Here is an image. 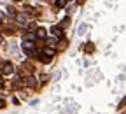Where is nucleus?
<instances>
[{"label": "nucleus", "instance_id": "39448f33", "mask_svg": "<svg viewBox=\"0 0 126 114\" xmlns=\"http://www.w3.org/2000/svg\"><path fill=\"white\" fill-rule=\"evenodd\" d=\"M35 35H37L39 39H46V37H47V32H46V28H37Z\"/></svg>", "mask_w": 126, "mask_h": 114}, {"label": "nucleus", "instance_id": "ddd939ff", "mask_svg": "<svg viewBox=\"0 0 126 114\" xmlns=\"http://www.w3.org/2000/svg\"><path fill=\"white\" fill-rule=\"evenodd\" d=\"M86 30H88V26H86V25H81V28H79V34H84Z\"/></svg>", "mask_w": 126, "mask_h": 114}, {"label": "nucleus", "instance_id": "4468645a", "mask_svg": "<svg viewBox=\"0 0 126 114\" xmlns=\"http://www.w3.org/2000/svg\"><path fill=\"white\" fill-rule=\"evenodd\" d=\"M28 28L33 32V30H37V25H35V23H30V25H28Z\"/></svg>", "mask_w": 126, "mask_h": 114}, {"label": "nucleus", "instance_id": "2eb2a0df", "mask_svg": "<svg viewBox=\"0 0 126 114\" xmlns=\"http://www.w3.org/2000/svg\"><path fill=\"white\" fill-rule=\"evenodd\" d=\"M84 47H86V49H88V51H89V53H91V51H93V44H88V46H84Z\"/></svg>", "mask_w": 126, "mask_h": 114}, {"label": "nucleus", "instance_id": "1a4fd4ad", "mask_svg": "<svg viewBox=\"0 0 126 114\" xmlns=\"http://www.w3.org/2000/svg\"><path fill=\"white\" fill-rule=\"evenodd\" d=\"M65 4H67V0H56V7H58V9H63V7H65Z\"/></svg>", "mask_w": 126, "mask_h": 114}, {"label": "nucleus", "instance_id": "a211bd4d", "mask_svg": "<svg viewBox=\"0 0 126 114\" xmlns=\"http://www.w3.org/2000/svg\"><path fill=\"white\" fill-rule=\"evenodd\" d=\"M2 40H4V39H2V35H0V44H2Z\"/></svg>", "mask_w": 126, "mask_h": 114}, {"label": "nucleus", "instance_id": "dca6fc26", "mask_svg": "<svg viewBox=\"0 0 126 114\" xmlns=\"http://www.w3.org/2000/svg\"><path fill=\"white\" fill-rule=\"evenodd\" d=\"M7 11H9V14H14V7H11V5H9V7H7Z\"/></svg>", "mask_w": 126, "mask_h": 114}, {"label": "nucleus", "instance_id": "0eeeda50", "mask_svg": "<svg viewBox=\"0 0 126 114\" xmlns=\"http://www.w3.org/2000/svg\"><path fill=\"white\" fill-rule=\"evenodd\" d=\"M35 37H37V35L33 34V32H28V34L25 35V40H30V42H33V40H35Z\"/></svg>", "mask_w": 126, "mask_h": 114}, {"label": "nucleus", "instance_id": "7ed1b4c3", "mask_svg": "<svg viewBox=\"0 0 126 114\" xmlns=\"http://www.w3.org/2000/svg\"><path fill=\"white\" fill-rule=\"evenodd\" d=\"M16 21H18V25H21V26H25L26 23H28V16L26 14H16Z\"/></svg>", "mask_w": 126, "mask_h": 114}, {"label": "nucleus", "instance_id": "f3484780", "mask_svg": "<svg viewBox=\"0 0 126 114\" xmlns=\"http://www.w3.org/2000/svg\"><path fill=\"white\" fill-rule=\"evenodd\" d=\"M2 107H5V102H4V100H0V109H2Z\"/></svg>", "mask_w": 126, "mask_h": 114}, {"label": "nucleus", "instance_id": "f257e3e1", "mask_svg": "<svg viewBox=\"0 0 126 114\" xmlns=\"http://www.w3.org/2000/svg\"><path fill=\"white\" fill-rule=\"evenodd\" d=\"M0 69H2V74L4 76H11L14 72L12 63H9V61H0Z\"/></svg>", "mask_w": 126, "mask_h": 114}, {"label": "nucleus", "instance_id": "9b49d317", "mask_svg": "<svg viewBox=\"0 0 126 114\" xmlns=\"http://www.w3.org/2000/svg\"><path fill=\"white\" fill-rule=\"evenodd\" d=\"M44 55H46L47 58H51V56H54V49H49V47H47V49L44 51Z\"/></svg>", "mask_w": 126, "mask_h": 114}, {"label": "nucleus", "instance_id": "6e6552de", "mask_svg": "<svg viewBox=\"0 0 126 114\" xmlns=\"http://www.w3.org/2000/svg\"><path fill=\"white\" fill-rule=\"evenodd\" d=\"M46 42H47V46H49V49H51V47H54V46H58V40H56V39H47Z\"/></svg>", "mask_w": 126, "mask_h": 114}, {"label": "nucleus", "instance_id": "f03ea898", "mask_svg": "<svg viewBox=\"0 0 126 114\" xmlns=\"http://www.w3.org/2000/svg\"><path fill=\"white\" fill-rule=\"evenodd\" d=\"M23 49H25V53H33V49H35V44L33 42H30V40H23Z\"/></svg>", "mask_w": 126, "mask_h": 114}, {"label": "nucleus", "instance_id": "9d476101", "mask_svg": "<svg viewBox=\"0 0 126 114\" xmlns=\"http://www.w3.org/2000/svg\"><path fill=\"white\" fill-rule=\"evenodd\" d=\"M58 47H60V49H65V47H67V40H65V39H60Z\"/></svg>", "mask_w": 126, "mask_h": 114}, {"label": "nucleus", "instance_id": "20e7f679", "mask_svg": "<svg viewBox=\"0 0 126 114\" xmlns=\"http://www.w3.org/2000/svg\"><path fill=\"white\" fill-rule=\"evenodd\" d=\"M51 32H53V35L56 37V40L63 37V32H61V28H60V26H53V28H51Z\"/></svg>", "mask_w": 126, "mask_h": 114}, {"label": "nucleus", "instance_id": "423d86ee", "mask_svg": "<svg viewBox=\"0 0 126 114\" xmlns=\"http://www.w3.org/2000/svg\"><path fill=\"white\" fill-rule=\"evenodd\" d=\"M25 84H28V86H32V88H33V86H35V79L32 77V76H28V77L25 79Z\"/></svg>", "mask_w": 126, "mask_h": 114}, {"label": "nucleus", "instance_id": "f8f14e48", "mask_svg": "<svg viewBox=\"0 0 126 114\" xmlns=\"http://www.w3.org/2000/svg\"><path fill=\"white\" fill-rule=\"evenodd\" d=\"M67 25H68V18H65V19H63V21H61V25H60V28H65Z\"/></svg>", "mask_w": 126, "mask_h": 114}]
</instances>
